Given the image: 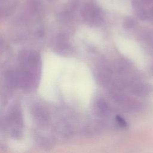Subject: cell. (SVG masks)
Wrapping results in <instances>:
<instances>
[{
	"label": "cell",
	"mask_w": 153,
	"mask_h": 153,
	"mask_svg": "<svg viewBox=\"0 0 153 153\" xmlns=\"http://www.w3.org/2000/svg\"><path fill=\"white\" fill-rule=\"evenodd\" d=\"M118 121L119 122V124L121 126H126V121H124V120H123V118H121L120 117H118Z\"/></svg>",
	"instance_id": "6da1fadb"
},
{
	"label": "cell",
	"mask_w": 153,
	"mask_h": 153,
	"mask_svg": "<svg viewBox=\"0 0 153 153\" xmlns=\"http://www.w3.org/2000/svg\"><path fill=\"white\" fill-rule=\"evenodd\" d=\"M143 2H148V3H152L153 0H142Z\"/></svg>",
	"instance_id": "7a4b0ae2"
},
{
	"label": "cell",
	"mask_w": 153,
	"mask_h": 153,
	"mask_svg": "<svg viewBox=\"0 0 153 153\" xmlns=\"http://www.w3.org/2000/svg\"><path fill=\"white\" fill-rule=\"evenodd\" d=\"M149 12H150V14H151V16L153 17V7H152V8H151L150 9Z\"/></svg>",
	"instance_id": "3957f363"
}]
</instances>
